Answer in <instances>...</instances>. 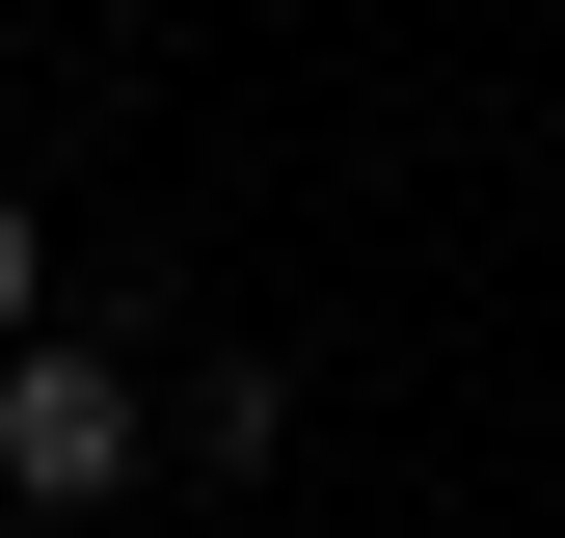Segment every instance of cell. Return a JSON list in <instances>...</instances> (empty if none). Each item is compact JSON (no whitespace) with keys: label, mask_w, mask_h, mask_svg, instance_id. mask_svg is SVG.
<instances>
[{"label":"cell","mask_w":565,"mask_h":538,"mask_svg":"<svg viewBox=\"0 0 565 538\" xmlns=\"http://www.w3.org/2000/svg\"><path fill=\"white\" fill-rule=\"evenodd\" d=\"M135 485H162V377H135L108 323H28V351H0V512L82 538V512H135Z\"/></svg>","instance_id":"6da1fadb"},{"label":"cell","mask_w":565,"mask_h":538,"mask_svg":"<svg viewBox=\"0 0 565 538\" xmlns=\"http://www.w3.org/2000/svg\"><path fill=\"white\" fill-rule=\"evenodd\" d=\"M162 458H189V485H269V458H297V377H269V351L162 377Z\"/></svg>","instance_id":"7a4b0ae2"},{"label":"cell","mask_w":565,"mask_h":538,"mask_svg":"<svg viewBox=\"0 0 565 538\" xmlns=\"http://www.w3.org/2000/svg\"><path fill=\"white\" fill-rule=\"evenodd\" d=\"M28 323H54V216L0 189V351H28Z\"/></svg>","instance_id":"3957f363"},{"label":"cell","mask_w":565,"mask_h":538,"mask_svg":"<svg viewBox=\"0 0 565 538\" xmlns=\"http://www.w3.org/2000/svg\"><path fill=\"white\" fill-rule=\"evenodd\" d=\"M0 28H28V0H0Z\"/></svg>","instance_id":"277c9868"}]
</instances>
